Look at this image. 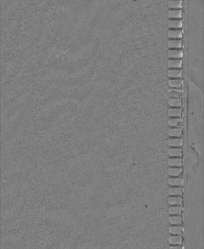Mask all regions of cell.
Here are the masks:
<instances>
[{
    "label": "cell",
    "mask_w": 204,
    "mask_h": 249,
    "mask_svg": "<svg viewBox=\"0 0 204 249\" xmlns=\"http://www.w3.org/2000/svg\"><path fill=\"white\" fill-rule=\"evenodd\" d=\"M182 109H170L169 110V116H179L182 114Z\"/></svg>",
    "instance_id": "obj_12"
},
{
    "label": "cell",
    "mask_w": 204,
    "mask_h": 249,
    "mask_svg": "<svg viewBox=\"0 0 204 249\" xmlns=\"http://www.w3.org/2000/svg\"><path fill=\"white\" fill-rule=\"evenodd\" d=\"M182 9H172L169 11V17L171 19H179L182 17Z\"/></svg>",
    "instance_id": "obj_6"
},
{
    "label": "cell",
    "mask_w": 204,
    "mask_h": 249,
    "mask_svg": "<svg viewBox=\"0 0 204 249\" xmlns=\"http://www.w3.org/2000/svg\"><path fill=\"white\" fill-rule=\"evenodd\" d=\"M170 91H176V92H179V93H181L182 92V89H170L169 90V92Z\"/></svg>",
    "instance_id": "obj_25"
},
{
    "label": "cell",
    "mask_w": 204,
    "mask_h": 249,
    "mask_svg": "<svg viewBox=\"0 0 204 249\" xmlns=\"http://www.w3.org/2000/svg\"><path fill=\"white\" fill-rule=\"evenodd\" d=\"M182 171L181 168H170L169 169V174L171 176H178Z\"/></svg>",
    "instance_id": "obj_24"
},
{
    "label": "cell",
    "mask_w": 204,
    "mask_h": 249,
    "mask_svg": "<svg viewBox=\"0 0 204 249\" xmlns=\"http://www.w3.org/2000/svg\"><path fill=\"white\" fill-rule=\"evenodd\" d=\"M182 1H169V8L173 9H178L182 8Z\"/></svg>",
    "instance_id": "obj_9"
},
{
    "label": "cell",
    "mask_w": 204,
    "mask_h": 249,
    "mask_svg": "<svg viewBox=\"0 0 204 249\" xmlns=\"http://www.w3.org/2000/svg\"><path fill=\"white\" fill-rule=\"evenodd\" d=\"M182 45V40L180 39H173L170 40L169 41V47L170 48L179 49L181 48Z\"/></svg>",
    "instance_id": "obj_5"
},
{
    "label": "cell",
    "mask_w": 204,
    "mask_h": 249,
    "mask_svg": "<svg viewBox=\"0 0 204 249\" xmlns=\"http://www.w3.org/2000/svg\"><path fill=\"white\" fill-rule=\"evenodd\" d=\"M169 165L170 166H181L182 159L181 158L170 159L169 160Z\"/></svg>",
    "instance_id": "obj_14"
},
{
    "label": "cell",
    "mask_w": 204,
    "mask_h": 249,
    "mask_svg": "<svg viewBox=\"0 0 204 249\" xmlns=\"http://www.w3.org/2000/svg\"><path fill=\"white\" fill-rule=\"evenodd\" d=\"M183 57V52L182 50L172 49L169 51V57L170 58H180Z\"/></svg>",
    "instance_id": "obj_1"
},
{
    "label": "cell",
    "mask_w": 204,
    "mask_h": 249,
    "mask_svg": "<svg viewBox=\"0 0 204 249\" xmlns=\"http://www.w3.org/2000/svg\"><path fill=\"white\" fill-rule=\"evenodd\" d=\"M183 139L182 138H174L170 139L169 141V145L170 147H179L181 146L183 143Z\"/></svg>",
    "instance_id": "obj_10"
},
{
    "label": "cell",
    "mask_w": 204,
    "mask_h": 249,
    "mask_svg": "<svg viewBox=\"0 0 204 249\" xmlns=\"http://www.w3.org/2000/svg\"><path fill=\"white\" fill-rule=\"evenodd\" d=\"M168 103L171 107H180L182 105V100L180 98H170Z\"/></svg>",
    "instance_id": "obj_11"
},
{
    "label": "cell",
    "mask_w": 204,
    "mask_h": 249,
    "mask_svg": "<svg viewBox=\"0 0 204 249\" xmlns=\"http://www.w3.org/2000/svg\"><path fill=\"white\" fill-rule=\"evenodd\" d=\"M169 249H182V248H181V247L179 246H174V247H170Z\"/></svg>",
    "instance_id": "obj_26"
},
{
    "label": "cell",
    "mask_w": 204,
    "mask_h": 249,
    "mask_svg": "<svg viewBox=\"0 0 204 249\" xmlns=\"http://www.w3.org/2000/svg\"><path fill=\"white\" fill-rule=\"evenodd\" d=\"M182 128H170L169 135L170 136H179L182 133Z\"/></svg>",
    "instance_id": "obj_13"
},
{
    "label": "cell",
    "mask_w": 204,
    "mask_h": 249,
    "mask_svg": "<svg viewBox=\"0 0 204 249\" xmlns=\"http://www.w3.org/2000/svg\"><path fill=\"white\" fill-rule=\"evenodd\" d=\"M182 118H170L168 123L170 126H176L179 122H182Z\"/></svg>",
    "instance_id": "obj_23"
},
{
    "label": "cell",
    "mask_w": 204,
    "mask_h": 249,
    "mask_svg": "<svg viewBox=\"0 0 204 249\" xmlns=\"http://www.w3.org/2000/svg\"><path fill=\"white\" fill-rule=\"evenodd\" d=\"M182 218L179 216L170 217L169 218V221L172 224H179L182 223Z\"/></svg>",
    "instance_id": "obj_18"
},
{
    "label": "cell",
    "mask_w": 204,
    "mask_h": 249,
    "mask_svg": "<svg viewBox=\"0 0 204 249\" xmlns=\"http://www.w3.org/2000/svg\"><path fill=\"white\" fill-rule=\"evenodd\" d=\"M181 148H173L169 149V154L171 156H181L182 155Z\"/></svg>",
    "instance_id": "obj_17"
},
{
    "label": "cell",
    "mask_w": 204,
    "mask_h": 249,
    "mask_svg": "<svg viewBox=\"0 0 204 249\" xmlns=\"http://www.w3.org/2000/svg\"><path fill=\"white\" fill-rule=\"evenodd\" d=\"M182 208L180 206L177 207H171L169 208V213L172 215H180L182 212Z\"/></svg>",
    "instance_id": "obj_16"
},
{
    "label": "cell",
    "mask_w": 204,
    "mask_h": 249,
    "mask_svg": "<svg viewBox=\"0 0 204 249\" xmlns=\"http://www.w3.org/2000/svg\"><path fill=\"white\" fill-rule=\"evenodd\" d=\"M182 198L181 197H171L169 198V203L171 205L181 204Z\"/></svg>",
    "instance_id": "obj_19"
},
{
    "label": "cell",
    "mask_w": 204,
    "mask_h": 249,
    "mask_svg": "<svg viewBox=\"0 0 204 249\" xmlns=\"http://www.w3.org/2000/svg\"><path fill=\"white\" fill-rule=\"evenodd\" d=\"M183 26L182 19H170L169 21V27L170 28L179 29Z\"/></svg>",
    "instance_id": "obj_2"
},
{
    "label": "cell",
    "mask_w": 204,
    "mask_h": 249,
    "mask_svg": "<svg viewBox=\"0 0 204 249\" xmlns=\"http://www.w3.org/2000/svg\"><path fill=\"white\" fill-rule=\"evenodd\" d=\"M183 82V80L181 78L170 79L169 81V85L172 88H179L182 86Z\"/></svg>",
    "instance_id": "obj_8"
},
{
    "label": "cell",
    "mask_w": 204,
    "mask_h": 249,
    "mask_svg": "<svg viewBox=\"0 0 204 249\" xmlns=\"http://www.w3.org/2000/svg\"><path fill=\"white\" fill-rule=\"evenodd\" d=\"M169 242L171 244H179L182 242V237L180 236H170Z\"/></svg>",
    "instance_id": "obj_20"
},
{
    "label": "cell",
    "mask_w": 204,
    "mask_h": 249,
    "mask_svg": "<svg viewBox=\"0 0 204 249\" xmlns=\"http://www.w3.org/2000/svg\"><path fill=\"white\" fill-rule=\"evenodd\" d=\"M182 188H170L169 189V193L170 195H179L182 194Z\"/></svg>",
    "instance_id": "obj_22"
},
{
    "label": "cell",
    "mask_w": 204,
    "mask_h": 249,
    "mask_svg": "<svg viewBox=\"0 0 204 249\" xmlns=\"http://www.w3.org/2000/svg\"><path fill=\"white\" fill-rule=\"evenodd\" d=\"M169 77L170 78H181L182 77V70L179 69H170L168 72Z\"/></svg>",
    "instance_id": "obj_7"
},
{
    "label": "cell",
    "mask_w": 204,
    "mask_h": 249,
    "mask_svg": "<svg viewBox=\"0 0 204 249\" xmlns=\"http://www.w3.org/2000/svg\"><path fill=\"white\" fill-rule=\"evenodd\" d=\"M169 184L170 186H180L182 185L183 180L181 178H170L169 179Z\"/></svg>",
    "instance_id": "obj_15"
},
{
    "label": "cell",
    "mask_w": 204,
    "mask_h": 249,
    "mask_svg": "<svg viewBox=\"0 0 204 249\" xmlns=\"http://www.w3.org/2000/svg\"><path fill=\"white\" fill-rule=\"evenodd\" d=\"M183 228L181 226H171L169 228V231L173 234H180Z\"/></svg>",
    "instance_id": "obj_21"
},
{
    "label": "cell",
    "mask_w": 204,
    "mask_h": 249,
    "mask_svg": "<svg viewBox=\"0 0 204 249\" xmlns=\"http://www.w3.org/2000/svg\"><path fill=\"white\" fill-rule=\"evenodd\" d=\"M170 39H181L182 38V30L180 29H170L168 32Z\"/></svg>",
    "instance_id": "obj_4"
},
{
    "label": "cell",
    "mask_w": 204,
    "mask_h": 249,
    "mask_svg": "<svg viewBox=\"0 0 204 249\" xmlns=\"http://www.w3.org/2000/svg\"><path fill=\"white\" fill-rule=\"evenodd\" d=\"M183 60L182 59H172L169 60V67L170 68L179 69L182 67Z\"/></svg>",
    "instance_id": "obj_3"
}]
</instances>
